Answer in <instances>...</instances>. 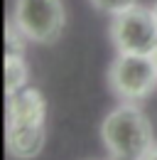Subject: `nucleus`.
<instances>
[{
	"mask_svg": "<svg viewBox=\"0 0 157 160\" xmlns=\"http://www.w3.org/2000/svg\"><path fill=\"white\" fill-rule=\"evenodd\" d=\"M108 81L118 99L135 103L157 89V64L152 54H123L120 52V57L111 64Z\"/></svg>",
	"mask_w": 157,
	"mask_h": 160,
	"instance_id": "7ed1b4c3",
	"label": "nucleus"
},
{
	"mask_svg": "<svg viewBox=\"0 0 157 160\" xmlns=\"http://www.w3.org/2000/svg\"><path fill=\"white\" fill-rule=\"evenodd\" d=\"M44 96L39 89H22L7 96L5 143L10 155L20 160L37 158L44 145Z\"/></svg>",
	"mask_w": 157,
	"mask_h": 160,
	"instance_id": "f257e3e1",
	"label": "nucleus"
},
{
	"mask_svg": "<svg viewBox=\"0 0 157 160\" xmlns=\"http://www.w3.org/2000/svg\"><path fill=\"white\" fill-rule=\"evenodd\" d=\"M17 27L27 35V40L39 44H52L64 32V2L61 0H15Z\"/></svg>",
	"mask_w": 157,
	"mask_h": 160,
	"instance_id": "39448f33",
	"label": "nucleus"
},
{
	"mask_svg": "<svg viewBox=\"0 0 157 160\" xmlns=\"http://www.w3.org/2000/svg\"><path fill=\"white\" fill-rule=\"evenodd\" d=\"M111 40L123 54H152L157 47V18L155 10L133 5L113 15Z\"/></svg>",
	"mask_w": 157,
	"mask_h": 160,
	"instance_id": "20e7f679",
	"label": "nucleus"
},
{
	"mask_svg": "<svg viewBox=\"0 0 157 160\" xmlns=\"http://www.w3.org/2000/svg\"><path fill=\"white\" fill-rule=\"evenodd\" d=\"M152 10H155V18H157V2H155V8H152Z\"/></svg>",
	"mask_w": 157,
	"mask_h": 160,
	"instance_id": "9b49d317",
	"label": "nucleus"
},
{
	"mask_svg": "<svg viewBox=\"0 0 157 160\" xmlns=\"http://www.w3.org/2000/svg\"><path fill=\"white\" fill-rule=\"evenodd\" d=\"M91 2H93V8H98L101 12H108V15H118V12L137 5V0H91Z\"/></svg>",
	"mask_w": 157,
	"mask_h": 160,
	"instance_id": "6e6552de",
	"label": "nucleus"
},
{
	"mask_svg": "<svg viewBox=\"0 0 157 160\" xmlns=\"http://www.w3.org/2000/svg\"><path fill=\"white\" fill-rule=\"evenodd\" d=\"M27 35L17 27V22L10 20L5 27V57H22Z\"/></svg>",
	"mask_w": 157,
	"mask_h": 160,
	"instance_id": "0eeeda50",
	"label": "nucleus"
},
{
	"mask_svg": "<svg viewBox=\"0 0 157 160\" xmlns=\"http://www.w3.org/2000/svg\"><path fill=\"white\" fill-rule=\"evenodd\" d=\"M27 81V67L22 57H5V96L22 91Z\"/></svg>",
	"mask_w": 157,
	"mask_h": 160,
	"instance_id": "423d86ee",
	"label": "nucleus"
},
{
	"mask_svg": "<svg viewBox=\"0 0 157 160\" xmlns=\"http://www.w3.org/2000/svg\"><path fill=\"white\" fill-rule=\"evenodd\" d=\"M152 59H155V64H157V47H155V52H152Z\"/></svg>",
	"mask_w": 157,
	"mask_h": 160,
	"instance_id": "9d476101",
	"label": "nucleus"
},
{
	"mask_svg": "<svg viewBox=\"0 0 157 160\" xmlns=\"http://www.w3.org/2000/svg\"><path fill=\"white\" fill-rule=\"evenodd\" d=\"M142 160H157V145H152V150H150V153H147Z\"/></svg>",
	"mask_w": 157,
	"mask_h": 160,
	"instance_id": "1a4fd4ad",
	"label": "nucleus"
},
{
	"mask_svg": "<svg viewBox=\"0 0 157 160\" xmlns=\"http://www.w3.org/2000/svg\"><path fill=\"white\" fill-rule=\"evenodd\" d=\"M101 138L113 160H142L155 145L150 118L130 101L113 108L103 118Z\"/></svg>",
	"mask_w": 157,
	"mask_h": 160,
	"instance_id": "f03ea898",
	"label": "nucleus"
}]
</instances>
